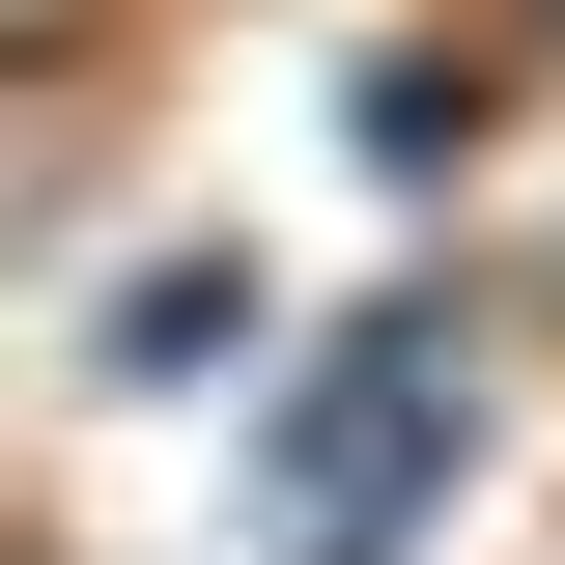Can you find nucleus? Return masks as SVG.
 Returning <instances> with one entry per match:
<instances>
[{
    "instance_id": "f03ea898",
    "label": "nucleus",
    "mask_w": 565,
    "mask_h": 565,
    "mask_svg": "<svg viewBox=\"0 0 565 565\" xmlns=\"http://www.w3.org/2000/svg\"><path fill=\"white\" fill-rule=\"evenodd\" d=\"M85 396H226V424H255V396H282V255H226V226H199V255L85 282Z\"/></svg>"
},
{
    "instance_id": "7ed1b4c3",
    "label": "nucleus",
    "mask_w": 565,
    "mask_h": 565,
    "mask_svg": "<svg viewBox=\"0 0 565 565\" xmlns=\"http://www.w3.org/2000/svg\"><path fill=\"white\" fill-rule=\"evenodd\" d=\"M509 57H537V29H367V57H340V170H367V199H481Z\"/></svg>"
},
{
    "instance_id": "f257e3e1",
    "label": "nucleus",
    "mask_w": 565,
    "mask_h": 565,
    "mask_svg": "<svg viewBox=\"0 0 565 565\" xmlns=\"http://www.w3.org/2000/svg\"><path fill=\"white\" fill-rule=\"evenodd\" d=\"M452 481H481V282H396V311H340L255 396V509L282 537H452Z\"/></svg>"
},
{
    "instance_id": "20e7f679",
    "label": "nucleus",
    "mask_w": 565,
    "mask_h": 565,
    "mask_svg": "<svg viewBox=\"0 0 565 565\" xmlns=\"http://www.w3.org/2000/svg\"><path fill=\"white\" fill-rule=\"evenodd\" d=\"M509 29H537V57H565V0H509Z\"/></svg>"
}]
</instances>
